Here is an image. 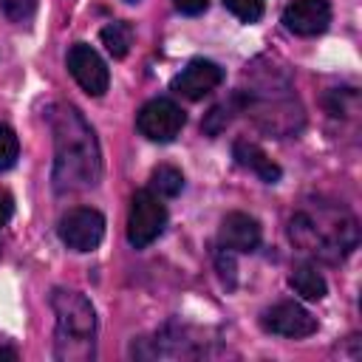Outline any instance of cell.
Wrapping results in <instances>:
<instances>
[{
    "label": "cell",
    "instance_id": "obj_21",
    "mask_svg": "<svg viewBox=\"0 0 362 362\" xmlns=\"http://www.w3.org/2000/svg\"><path fill=\"white\" fill-rule=\"evenodd\" d=\"M0 359H8V362H17V351H14V348H6V345H0Z\"/></svg>",
    "mask_w": 362,
    "mask_h": 362
},
{
    "label": "cell",
    "instance_id": "obj_7",
    "mask_svg": "<svg viewBox=\"0 0 362 362\" xmlns=\"http://www.w3.org/2000/svg\"><path fill=\"white\" fill-rule=\"evenodd\" d=\"M260 325L269 334L288 337V339H303L317 331V320L311 317V311H305L294 300H283V303H274L272 308H266L260 317Z\"/></svg>",
    "mask_w": 362,
    "mask_h": 362
},
{
    "label": "cell",
    "instance_id": "obj_16",
    "mask_svg": "<svg viewBox=\"0 0 362 362\" xmlns=\"http://www.w3.org/2000/svg\"><path fill=\"white\" fill-rule=\"evenodd\" d=\"M17 156H20L17 133H14L8 124H3V122H0V173H3V170H8V167H14Z\"/></svg>",
    "mask_w": 362,
    "mask_h": 362
},
{
    "label": "cell",
    "instance_id": "obj_12",
    "mask_svg": "<svg viewBox=\"0 0 362 362\" xmlns=\"http://www.w3.org/2000/svg\"><path fill=\"white\" fill-rule=\"evenodd\" d=\"M232 156H235V161L240 164V167H246V170H252L257 178H263L266 184H277L280 181V167L263 153V147H257L255 141H246V139H238L235 144H232Z\"/></svg>",
    "mask_w": 362,
    "mask_h": 362
},
{
    "label": "cell",
    "instance_id": "obj_15",
    "mask_svg": "<svg viewBox=\"0 0 362 362\" xmlns=\"http://www.w3.org/2000/svg\"><path fill=\"white\" fill-rule=\"evenodd\" d=\"M150 189L158 195V198H175L181 189H184V175L178 167L173 164H158L150 175Z\"/></svg>",
    "mask_w": 362,
    "mask_h": 362
},
{
    "label": "cell",
    "instance_id": "obj_8",
    "mask_svg": "<svg viewBox=\"0 0 362 362\" xmlns=\"http://www.w3.org/2000/svg\"><path fill=\"white\" fill-rule=\"evenodd\" d=\"M68 71L88 96H102L110 85V74H107L105 59L85 42H76L68 51Z\"/></svg>",
    "mask_w": 362,
    "mask_h": 362
},
{
    "label": "cell",
    "instance_id": "obj_11",
    "mask_svg": "<svg viewBox=\"0 0 362 362\" xmlns=\"http://www.w3.org/2000/svg\"><path fill=\"white\" fill-rule=\"evenodd\" d=\"M218 240L226 252H255L260 246V223L246 212H229L221 221Z\"/></svg>",
    "mask_w": 362,
    "mask_h": 362
},
{
    "label": "cell",
    "instance_id": "obj_18",
    "mask_svg": "<svg viewBox=\"0 0 362 362\" xmlns=\"http://www.w3.org/2000/svg\"><path fill=\"white\" fill-rule=\"evenodd\" d=\"M0 8L11 23H28L37 11V0H0Z\"/></svg>",
    "mask_w": 362,
    "mask_h": 362
},
{
    "label": "cell",
    "instance_id": "obj_3",
    "mask_svg": "<svg viewBox=\"0 0 362 362\" xmlns=\"http://www.w3.org/2000/svg\"><path fill=\"white\" fill-rule=\"evenodd\" d=\"M291 240H297L305 252L322 255L328 260L348 255L356 246V221L345 212H297L291 218Z\"/></svg>",
    "mask_w": 362,
    "mask_h": 362
},
{
    "label": "cell",
    "instance_id": "obj_9",
    "mask_svg": "<svg viewBox=\"0 0 362 362\" xmlns=\"http://www.w3.org/2000/svg\"><path fill=\"white\" fill-rule=\"evenodd\" d=\"M223 82V68L212 59H192L187 68H181V74L173 79V90L184 99H204L206 93H212L218 85Z\"/></svg>",
    "mask_w": 362,
    "mask_h": 362
},
{
    "label": "cell",
    "instance_id": "obj_5",
    "mask_svg": "<svg viewBox=\"0 0 362 362\" xmlns=\"http://www.w3.org/2000/svg\"><path fill=\"white\" fill-rule=\"evenodd\" d=\"M57 235L74 252H93L105 238V218L99 209L74 206L59 218Z\"/></svg>",
    "mask_w": 362,
    "mask_h": 362
},
{
    "label": "cell",
    "instance_id": "obj_20",
    "mask_svg": "<svg viewBox=\"0 0 362 362\" xmlns=\"http://www.w3.org/2000/svg\"><path fill=\"white\" fill-rule=\"evenodd\" d=\"M11 215H14V198L6 187H0V226H6L11 221Z\"/></svg>",
    "mask_w": 362,
    "mask_h": 362
},
{
    "label": "cell",
    "instance_id": "obj_2",
    "mask_svg": "<svg viewBox=\"0 0 362 362\" xmlns=\"http://www.w3.org/2000/svg\"><path fill=\"white\" fill-rule=\"evenodd\" d=\"M51 308L57 314L54 356L59 362H88L96 354V314L85 294L71 288H57L51 294Z\"/></svg>",
    "mask_w": 362,
    "mask_h": 362
},
{
    "label": "cell",
    "instance_id": "obj_13",
    "mask_svg": "<svg viewBox=\"0 0 362 362\" xmlns=\"http://www.w3.org/2000/svg\"><path fill=\"white\" fill-rule=\"evenodd\" d=\"M288 286H291L303 300H322L325 291H328L325 277H322L314 266H308V263H300V266L291 269V274H288Z\"/></svg>",
    "mask_w": 362,
    "mask_h": 362
},
{
    "label": "cell",
    "instance_id": "obj_6",
    "mask_svg": "<svg viewBox=\"0 0 362 362\" xmlns=\"http://www.w3.org/2000/svg\"><path fill=\"white\" fill-rule=\"evenodd\" d=\"M184 122H187L184 110H181L173 99H150V102L139 110V116H136L139 133H141L144 139H150V141H158V144L173 141V139L181 133Z\"/></svg>",
    "mask_w": 362,
    "mask_h": 362
},
{
    "label": "cell",
    "instance_id": "obj_19",
    "mask_svg": "<svg viewBox=\"0 0 362 362\" xmlns=\"http://www.w3.org/2000/svg\"><path fill=\"white\" fill-rule=\"evenodd\" d=\"M173 6H175L181 14H187V17H195V14L206 11L209 0H173Z\"/></svg>",
    "mask_w": 362,
    "mask_h": 362
},
{
    "label": "cell",
    "instance_id": "obj_1",
    "mask_svg": "<svg viewBox=\"0 0 362 362\" xmlns=\"http://www.w3.org/2000/svg\"><path fill=\"white\" fill-rule=\"evenodd\" d=\"M54 133V189L59 195H74L99 184L102 153L90 124L71 105H57L51 110Z\"/></svg>",
    "mask_w": 362,
    "mask_h": 362
},
{
    "label": "cell",
    "instance_id": "obj_22",
    "mask_svg": "<svg viewBox=\"0 0 362 362\" xmlns=\"http://www.w3.org/2000/svg\"><path fill=\"white\" fill-rule=\"evenodd\" d=\"M127 3H136V0H127Z\"/></svg>",
    "mask_w": 362,
    "mask_h": 362
},
{
    "label": "cell",
    "instance_id": "obj_4",
    "mask_svg": "<svg viewBox=\"0 0 362 362\" xmlns=\"http://www.w3.org/2000/svg\"><path fill=\"white\" fill-rule=\"evenodd\" d=\"M167 226V209L161 198L153 189H139L130 198V212H127V240L136 249L150 246Z\"/></svg>",
    "mask_w": 362,
    "mask_h": 362
},
{
    "label": "cell",
    "instance_id": "obj_14",
    "mask_svg": "<svg viewBox=\"0 0 362 362\" xmlns=\"http://www.w3.org/2000/svg\"><path fill=\"white\" fill-rule=\"evenodd\" d=\"M99 37H102V45L107 48V54L122 59V57H127V51L133 45V25L124 20H116V23H107L99 31Z\"/></svg>",
    "mask_w": 362,
    "mask_h": 362
},
{
    "label": "cell",
    "instance_id": "obj_17",
    "mask_svg": "<svg viewBox=\"0 0 362 362\" xmlns=\"http://www.w3.org/2000/svg\"><path fill=\"white\" fill-rule=\"evenodd\" d=\"M223 6L243 23H257L263 17L266 0H223Z\"/></svg>",
    "mask_w": 362,
    "mask_h": 362
},
{
    "label": "cell",
    "instance_id": "obj_10",
    "mask_svg": "<svg viewBox=\"0 0 362 362\" xmlns=\"http://www.w3.org/2000/svg\"><path fill=\"white\" fill-rule=\"evenodd\" d=\"M283 23L297 37H317L331 23L328 0H291L283 11Z\"/></svg>",
    "mask_w": 362,
    "mask_h": 362
}]
</instances>
